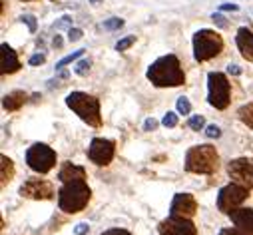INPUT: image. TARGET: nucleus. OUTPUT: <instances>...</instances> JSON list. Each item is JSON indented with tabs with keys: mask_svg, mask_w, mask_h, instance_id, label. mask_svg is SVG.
Listing matches in <instances>:
<instances>
[{
	"mask_svg": "<svg viewBox=\"0 0 253 235\" xmlns=\"http://www.w3.org/2000/svg\"><path fill=\"white\" fill-rule=\"evenodd\" d=\"M116 154V144L112 140H104V138H94L88 147V158L96 165H108L114 160Z\"/></svg>",
	"mask_w": 253,
	"mask_h": 235,
	"instance_id": "nucleus-11",
	"label": "nucleus"
},
{
	"mask_svg": "<svg viewBox=\"0 0 253 235\" xmlns=\"http://www.w3.org/2000/svg\"><path fill=\"white\" fill-rule=\"evenodd\" d=\"M237 116H239V120H241L247 127H251V130H253V104L241 106V108L237 110Z\"/></svg>",
	"mask_w": 253,
	"mask_h": 235,
	"instance_id": "nucleus-19",
	"label": "nucleus"
},
{
	"mask_svg": "<svg viewBox=\"0 0 253 235\" xmlns=\"http://www.w3.org/2000/svg\"><path fill=\"white\" fill-rule=\"evenodd\" d=\"M22 20H24V22L28 24V28H30V32H36V18L34 16H30V14H26V16H22Z\"/></svg>",
	"mask_w": 253,
	"mask_h": 235,
	"instance_id": "nucleus-28",
	"label": "nucleus"
},
{
	"mask_svg": "<svg viewBox=\"0 0 253 235\" xmlns=\"http://www.w3.org/2000/svg\"><path fill=\"white\" fill-rule=\"evenodd\" d=\"M196 211H198V201L192 194H176V198L170 205V216L194 217Z\"/></svg>",
	"mask_w": 253,
	"mask_h": 235,
	"instance_id": "nucleus-13",
	"label": "nucleus"
},
{
	"mask_svg": "<svg viewBox=\"0 0 253 235\" xmlns=\"http://www.w3.org/2000/svg\"><path fill=\"white\" fill-rule=\"evenodd\" d=\"M227 216L231 217V221H234L237 229H241L245 235H253V209L237 207V209H231Z\"/></svg>",
	"mask_w": 253,
	"mask_h": 235,
	"instance_id": "nucleus-14",
	"label": "nucleus"
},
{
	"mask_svg": "<svg viewBox=\"0 0 253 235\" xmlns=\"http://www.w3.org/2000/svg\"><path fill=\"white\" fill-rule=\"evenodd\" d=\"M20 196H24L28 199H50L54 196V187L46 180L30 178L22 183V187H20Z\"/></svg>",
	"mask_w": 253,
	"mask_h": 235,
	"instance_id": "nucleus-12",
	"label": "nucleus"
},
{
	"mask_svg": "<svg viewBox=\"0 0 253 235\" xmlns=\"http://www.w3.org/2000/svg\"><path fill=\"white\" fill-rule=\"evenodd\" d=\"M68 24H70V16H62V18H60V22H58V28L68 26Z\"/></svg>",
	"mask_w": 253,
	"mask_h": 235,
	"instance_id": "nucleus-37",
	"label": "nucleus"
},
{
	"mask_svg": "<svg viewBox=\"0 0 253 235\" xmlns=\"http://www.w3.org/2000/svg\"><path fill=\"white\" fill-rule=\"evenodd\" d=\"M227 72H229V74H234V76H239V74H241V68L235 66V64H229V66H227Z\"/></svg>",
	"mask_w": 253,
	"mask_h": 235,
	"instance_id": "nucleus-36",
	"label": "nucleus"
},
{
	"mask_svg": "<svg viewBox=\"0 0 253 235\" xmlns=\"http://www.w3.org/2000/svg\"><path fill=\"white\" fill-rule=\"evenodd\" d=\"M207 102L209 106H214L216 110H225L231 100V84L225 74L221 72H209L207 74Z\"/></svg>",
	"mask_w": 253,
	"mask_h": 235,
	"instance_id": "nucleus-6",
	"label": "nucleus"
},
{
	"mask_svg": "<svg viewBox=\"0 0 253 235\" xmlns=\"http://www.w3.org/2000/svg\"><path fill=\"white\" fill-rule=\"evenodd\" d=\"M98 2H102V0H90V4H98Z\"/></svg>",
	"mask_w": 253,
	"mask_h": 235,
	"instance_id": "nucleus-40",
	"label": "nucleus"
},
{
	"mask_svg": "<svg viewBox=\"0 0 253 235\" xmlns=\"http://www.w3.org/2000/svg\"><path fill=\"white\" fill-rule=\"evenodd\" d=\"M249 196V189L241 183H229L219 189L217 194V209L221 213H229L231 209H237Z\"/></svg>",
	"mask_w": 253,
	"mask_h": 235,
	"instance_id": "nucleus-8",
	"label": "nucleus"
},
{
	"mask_svg": "<svg viewBox=\"0 0 253 235\" xmlns=\"http://www.w3.org/2000/svg\"><path fill=\"white\" fill-rule=\"evenodd\" d=\"M62 187L58 189V207L64 213H78L88 205L92 189L86 183V169L72 162H64L58 172Z\"/></svg>",
	"mask_w": 253,
	"mask_h": 235,
	"instance_id": "nucleus-1",
	"label": "nucleus"
},
{
	"mask_svg": "<svg viewBox=\"0 0 253 235\" xmlns=\"http://www.w3.org/2000/svg\"><path fill=\"white\" fill-rule=\"evenodd\" d=\"M0 50H2V58H0V72H2V76L14 74L20 68V62H18L16 52L8 44H2V46H0Z\"/></svg>",
	"mask_w": 253,
	"mask_h": 235,
	"instance_id": "nucleus-15",
	"label": "nucleus"
},
{
	"mask_svg": "<svg viewBox=\"0 0 253 235\" xmlns=\"http://www.w3.org/2000/svg\"><path fill=\"white\" fill-rule=\"evenodd\" d=\"M162 124H163L165 127H176V126H178V114H176V112H167V114L163 116Z\"/></svg>",
	"mask_w": 253,
	"mask_h": 235,
	"instance_id": "nucleus-25",
	"label": "nucleus"
},
{
	"mask_svg": "<svg viewBox=\"0 0 253 235\" xmlns=\"http://www.w3.org/2000/svg\"><path fill=\"white\" fill-rule=\"evenodd\" d=\"M124 26V20L122 18H110V20H104V28L106 30H118Z\"/></svg>",
	"mask_w": 253,
	"mask_h": 235,
	"instance_id": "nucleus-24",
	"label": "nucleus"
},
{
	"mask_svg": "<svg viewBox=\"0 0 253 235\" xmlns=\"http://www.w3.org/2000/svg\"><path fill=\"white\" fill-rule=\"evenodd\" d=\"M219 165V156L214 145H194L185 154V169L192 174H214Z\"/></svg>",
	"mask_w": 253,
	"mask_h": 235,
	"instance_id": "nucleus-3",
	"label": "nucleus"
},
{
	"mask_svg": "<svg viewBox=\"0 0 253 235\" xmlns=\"http://www.w3.org/2000/svg\"><path fill=\"white\" fill-rule=\"evenodd\" d=\"M147 80L158 88H176L185 84V74L180 66V60L174 54H165L158 58L150 68H147Z\"/></svg>",
	"mask_w": 253,
	"mask_h": 235,
	"instance_id": "nucleus-2",
	"label": "nucleus"
},
{
	"mask_svg": "<svg viewBox=\"0 0 253 235\" xmlns=\"http://www.w3.org/2000/svg\"><path fill=\"white\" fill-rule=\"evenodd\" d=\"M134 42H136V36H126V38H122V40L118 42V44H116V50H118V52L128 50V48L134 44Z\"/></svg>",
	"mask_w": 253,
	"mask_h": 235,
	"instance_id": "nucleus-22",
	"label": "nucleus"
},
{
	"mask_svg": "<svg viewBox=\"0 0 253 235\" xmlns=\"http://www.w3.org/2000/svg\"><path fill=\"white\" fill-rule=\"evenodd\" d=\"M88 70H90V60H82V62H78V64H76V68H74V72H76L78 76L88 74Z\"/></svg>",
	"mask_w": 253,
	"mask_h": 235,
	"instance_id": "nucleus-26",
	"label": "nucleus"
},
{
	"mask_svg": "<svg viewBox=\"0 0 253 235\" xmlns=\"http://www.w3.org/2000/svg\"><path fill=\"white\" fill-rule=\"evenodd\" d=\"M26 98H28V96H26L24 92L16 90V92H10V94H6V96H4L2 106H4V110L14 112V110H18V108H22L24 102H26Z\"/></svg>",
	"mask_w": 253,
	"mask_h": 235,
	"instance_id": "nucleus-17",
	"label": "nucleus"
},
{
	"mask_svg": "<svg viewBox=\"0 0 253 235\" xmlns=\"http://www.w3.org/2000/svg\"><path fill=\"white\" fill-rule=\"evenodd\" d=\"M227 174L235 183L253 189V158H237L227 163Z\"/></svg>",
	"mask_w": 253,
	"mask_h": 235,
	"instance_id": "nucleus-9",
	"label": "nucleus"
},
{
	"mask_svg": "<svg viewBox=\"0 0 253 235\" xmlns=\"http://www.w3.org/2000/svg\"><path fill=\"white\" fill-rule=\"evenodd\" d=\"M158 233L160 235H198V229L192 217L170 216L158 225Z\"/></svg>",
	"mask_w": 253,
	"mask_h": 235,
	"instance_id": "nucleus-10",
	"label": "nucleus"
},
{
	"mask_svg": "<svg viewBox=\"0 0 253 235\" xmlns=\"http://www.w3.org/2000/svg\"><path fill=\"white\" fill-rule=\"evenodd\" d=\"M66 106L80 116L82 122H86L88 126L100 127L102 126V116H100V102L96 96H90L86 92H72L66 98Z\"/></svg>",
	"mask_w": 253,
	"mask_h": 235,
	"instance_id": "nucleus-4",
	"label": "nucleus"
},
{
	"mask_svg": "<svg viewBox=\"0 0 253 235\" xmlns=\"http://www.w3.org/2000/svg\"><path fill=\"white\" fill-rule=\"evenodd\" d=\"M74 233H76V235H86V233H88V223H78Z\"/></svg>",
	"mask_w": 253,
	"mask_h": 235,
	"instance_id": "nucleus-35",
	"label": "nucleus"
},
{
	"mask_svg": "<svg viewBox=\"0 0 253 235\" xmlns=\"http://www.w3.org/2000/svg\"><path fill=\"white\" fill-rule=\"evenodd\" d=\"M212 18H214V22H216L217 26H221V28H225V26H227V22H225V18H223L221 14H214Z\"/></svg>",
	"mask_w": 253,
	"mask_h": 235,
	"instance_id": "nucleus-34",
	"label": "nucleus"
},
{
	"mask_svg": "<svg viewBox=\"0 0 253 235\" xmlns=\"http://www.w3.org/2000/svg\"><path fill=\"white\" fill-rule=\"evenodd\" d=\"M235 42H237V48H239L241 56L245 60L253 62V32L249 28H239L237 36H235Z\"/></svg>",
	"mask_w": 253,
	"mask_h": 235,
	"instance_id": "nucleus-16",
	"label": "nucleus"
},
{
	"mask_svg": "<svg viewBox=\"0 0 253 235\" xmlns=\"http://www.w3.org/2000/svg\"><path fill=\"white\" fill-rule=\"evenodd\" d=\"M223 50V40L217 32L214 30H199L194 36V56L198 62H205V60H212L217 54H221Z\"/></svg>",
	"mask_w": 253,
	"mask_h": 235,
	"instance_id": "nucleus-5",
	"label": "nucleus"
},
{
	"mask_svg": "<svg viewBox=\"0 0 253 235\" xmlns=\"http://www.w3.org/2000/svg\"><path fill=\"white\" fill-rule=\"evenodd\" d=\"M217 235H245L241 229H237V227H227V229H221Z\"/></svg>",
	"mask_w": 253,
	"mask_h": 235,
	"instance_id": "nucleus-29",
	"label": "nucleus"
},
{
	"mask_svg": "<svg viewBox=\"0 0 253 235\" xmlns=\"http://www.w3.org/2000/svg\"><path fill=\"white\" fill-rule=\"evenodd\" d=\"M44 60H46L44 54H34L30 58V66H40V64H44Z\"/></svg>",
	"mask_w": 253,
	"mask_h": 235,
	"instance_id": "nucleus-30",
	"label": "nucleus"
},
{
	"mask_svg": "<svg viewBox=\"0 0 253 235\" xmlns=\"http://www.w3.org/2000/svg\"><path fill=\"white\" fill-rule=\"evenodd\" d=\"M102 235H132V233H130V231H126V229H120V227H114V229L104 231Z\"/></svg>",
	"mask_w": 253,
	"mask_h": 235,
	"instance_id": "nucleus-32",
	"label": "nucleus"
},
{
	"mask_svg": "<svg viewBox=\"0 0 253 235\" xmlns=\"http://www.w3.org/2000/svg\"><path fill=\"white\" fill-rule=\"evenodd\" d=\"M26 163L38 174H48L56 165V152L46 144H34L26 152Z\"/></svg>",
	"mask_w": 253,
	"mask_h": 235,
	"instance_id": "nucleus-7",
	"label": "nucleus"
},
{
	"mask_svg": "<svg viewBox=\"0 0 253 235\" xmlns=\"http://www.w3.org/2000/svg\"><path fill=\"white\" fill-rule=\"evenodd\" d=\"M156 127H158V122H156L154 118L145 120V124H144V130H145V132H152V130H156Z\"/></svg>",
	"mask_w": 253,
	"mask_h": 235,
	"instance_id": "nucleus-33",
	"label": "nucleus"
},
{
	"mask_svg": "<svg viewBox=\"0 0 253 235\" xmlns=\"http://www.w3.org/2000/svg\"><path fill=\"white\" fill-rule=\"evenodd\" d=\"M221 10H237V4H229V2H225V4H221Z\"/></svg>",
	"mask_w": 253,
	"mask_h": 235,
	"instance_id": "nucleus-38",
	"label": "nucleus"
},
{
	"mask_svg": "<svg viewBox=\"0 0 253 235\" xmlns=\"http://www.w3.org/2000/svg\"><path fill=\"white\" fill-rule=\"evenodd\" d=\"M82 54H84V50H76V52H72V54H68L66 58H62V60H60V62L56 64V70H60V68H64V66H66V64H72V62H74L76 58H80Z\"/></svg>",
	"mask_w": 253,
	"mask_h": 235,
	"instance_id": "nucleus-20",
	"label": "nucleus"
},
{
	"mask_svg": "<svg viewBox=\"0 0 253 235\" xmlns=\"http://www.w3.org/2000/svg\"><path fill=\"white\" fill-rule=\"evenodd\" d=\"M80 38H82V30H80V28H70L68 40H70V42H76V40H80Z\"/></svg>",
	"mask_w": 253,
	"mask_h": 235,
	"instance_id": "nucleus-31",
	"label": "nucleus"
},
{
	"mask_svg": "<svg viewBox=\"0 0 253 235\" xmlns=\"http://www.w3.org/2000/svg\"><path fill=\"white\" fill-rule=\"evenodd\" d=\"M52 44H54V48H62V38H60V36H54Z\"/></svg>",
	"mask_w": 253,
	"mask_h": 235,
	"instance_id": "nucleus-39",
	"label": "nucleus"
},
{
	"mask_svg": "<svg viewBox=\"0 0 253 235\" xmlns=\"http://www.w3.org/2000/svg\"><path fill=\"white\" fill-rule=\"evenodd\" d=\"M0 162H2V176H0V180H2V185H6L14 178V165H12V160H8L6 156L0 158Z\"/></svg>",
	"mask_w": 253,
	"mask_h": 235,
	"instance_id": "nucleus-18",
	"label": "nucleus"
},
{
	"mask_svg": "<svg viewBox=\"0 0 253 235\" xmlns=\"http://www.w3.org/2000/svg\"><path fill=\"white\" fill-rule=\"evenodd\" d=\"M187 126L192 127L194 132H199L201 127L205 126V120H203V116H192V118H189V122H187Z\"/></svg>",
	"mask_w": 253,
	"mask_h": 235,
	"instance_id": "nucleus-21",
	"label": "nucleus"
},
{
	"mask_svg": "<svg viewBox=\"0 0 253 235\" xmlns=\"http://www.w3.org/2000/svg\"><path fill=\"white\" fill-rule=\"evenodd\" d=\"M189 112H192V104H189V100L187 98H180L178 100V114L187 116Z\"/></svg>",
	"mask_w": 253,
	"mask_h": 235,
	"instance_id": "nucleus-23",
	"label": "nucleus"
},
{
	"mask_svg": "<svg viewBox=\"0 0 253 235\" xmlns=\"http://www.w3.org/2000/svg\"><path fill=\"white\" fill-rule=\"evenodd\" d=\"M205 134H207V138H219V134H221V130L217 126H207V130H205Z\"/></svg>",
	"mask_w": 253,
	"mask_h": 235,
	"instance_id": "nucleus-27",
	"label": "nucleus"
}]
</instances>
